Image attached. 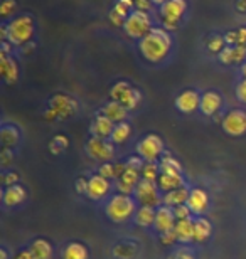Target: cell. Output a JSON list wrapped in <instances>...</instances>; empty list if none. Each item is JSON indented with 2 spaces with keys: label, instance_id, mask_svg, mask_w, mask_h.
Instances as JSON below:
<instances>
[{
  "label": "cell",
  "instance_id": "6da1fadb",
  "mask_svg": "<svg viewBox=\"0 0 246 259\" xmlns=\"http://www.w3.org/2000/svg\"><path fill=\"white\" fill-rule=\"evenodd\" d=\"M172 46H174V40L169 30L164 27H154L142 40H138V53L147 63L162 64L169 59Z\"/></svg>",
  "mask_w": 246,
  "mask_h": 259
},
{
  "label": "cell",
  "instance_id": "7a4b0ae2",
  "mask_svg": "<svg viewBox=\"0 0 246 259\" xmlns=\"http://www.w3.org/2000/svg\"><path fill=\"white\" fill-rule=\"evenodd\" d=\"M9 27V42L14 48H22V46L36 40V32L38 25L36 19L30 14H19L7 22Z\"/></svg>",
  "mask_w": 246,
  "mask_h": 259
},
{
  "label": "cell",
  "instance_id": "3957f363",
  "mask_svg": "<svg viewBox=\"0 0 246 259\" xmlns=\"http://www.w3.org/2000/svg\"><path fill=\"white\" fill-rule=\"evenodd\" d=\"M78 111H80V103L76 98L64 95V93H56L54 96L49 98L43 116L48 121H64L76 116Z\"/></svg>",
  "mask_w": 246,
  "mask_h": 259
},
{
  "label": "cell",
  "instance_id": "277c9868",
  "mask_svg": "<svg viewBox=\"0 0 246 259\" xmlns=\"http://www.w3.org/2000/svg\"><path fill=\"white\" fill-rule=\"evenodd\" d=\"M137 204L138 202L132 199V195L117 194L108 200L104 210H107V215L110 221L117 222V224H122V222H127L132 219V217H135V212L138 209Z\"/></svg>",
  "mask_w": 246,
  "mask_h": 259
},
{
  "label": "cell",
  "instance_id": "5b68a950",
  "mask_svg": "<svg viewBox=\"0 0 246 259\" xmlns=\"http://www.w3.org/2000/svg\"><path fill=\"white\" fill-rule=\"evenodd\" d=\"M187 14V0H169L159 7L160 27L169 32H175L181 27L182 20Z\"/></svg>",
  "mask_w": 246,
  "mask_h": 259
},
{
  "label": "cell",
  "instance_id": "8992f818",
  "mask_svg": "<svg viewBox=\"0 0 246 259\" xmlns=\"http://www.w3.org/2000/svg\"><path fill=\"white\" fill-rule=\"evenodd\" d=\"M154 20L149 12H142V10H133L128 15L123 24V32L133 40H142L152 29H154Z\"/></svg>",
  "mask_w": 246,
  "mask_h": 259
},
{
  "label": "cell",
  "instance_id": "52a82bcc",
  "mask_svg": "<svg viewBox=\"0 0 246 259\" xmlns=\"http://www.w3.org/2000/svg\"><path fill=\"white\" fill-rule=\"evenodd\" d=\"M110 100L122 103L128 111H132L137 110L142 103V93L128 81H117L110 90Z\"/></svg>",
  "mask_w": 246,
  "mask_h": 259
},
{
  "label": "cell",
  "instance_id": "ba28073f",
  "mask_svg": "<svg viewBox=\"0 0 246 259\" xmlns=\"http://www.w3.org/2000/svg\"><path fill=\"white\" fill-rule=\"evenodd\" d=\"M160 189L157 182H150V180H140L135 187V200L138 202L140 205L144 207H157L162 205V195H160Z\"/></svg>",
  "mask_w": 246,
  "mask_h": 259
},
{
  "label": "cell",
  "instance_id": "9c48e42d",
  "mask_svg": "<svg viewBox=\"0 0 246 259\" xmlns=\"http://www.w3.org/2000/svg\"><path fill=\"white\" fill-rule=\"evenodd\" d=\"M164 153V142L159 135L150 133L137 143V155L145 162H157Z\"/></svg>",
  "mask_w": 246,
  "mask_h": 259
},
{
  "label": "cell",
  "instance_id": "30bf717a",
  "mask_svg": "<svg viewBox=\"0 0 246 259\" xmlns=\"http://www.w3.org/2000/svg\"><path fill=\"white\" fill-rule=\"evenodd\" d=\"M221 126L229 137H243L246 135V111L234 108L223 116Z\"/></svg>",
  "mask_w": 246,
  "mask_h": 259
},
{
  "label": "cell",
  "instance_id": "8fae6325",
  "mask_svg": "<svg viewBox=\"0 0 246 259\" xmlns=\"http://www.w3.org/2000/svg\"><path fill=\"white\" fill-rule=\"evenodd\" d=\"M86 153L99 162H110L115 157V145L108 140L91 137L86 143Z\"/></svg>",
  "mask_w": 246,
  "mask_h": 259
},
{
  "label": "cell",
  "instance_id": "7c38bea8",
  "mask_svg": "<svg viewBox=\"0 0 246 259\" xmlns=\"http://www.w3.org/2000/svg\"><path fill=\"white\" fill-rule=\"evenodd\" d=\"M135 10L133 0H115L113 7L108 12V20L113 27H123L125 20Z\"/></svg>",
  "mask_w": 246,
  "mask_h": 259
},
{
  "label": "cell",
  "instance_id": "4fadbf2b",
  "mask_svg": "<svg viewBox=\"0 0 246 259\" xmlns=\"http://www.w3.org/2000/svg\"><path fill=\"white\" fill-rule=\"evenodd\" d=\"M0 74L5 84L14 86L20 77V66L19 61L14 56H7L0 53Z\"/></svg>",
  "mask_w": 246,
  "mask_h": 259
},
{
  "label": "cell",
  "instance_id": "5bb4252c",
  "mask_svg": "<svg viewBox=\"0 0 246 259\" xmlns=\"http://www.w3.org/2000/svg\"><path fill=\"white\" fill-rule=\"evenodd\" d=\"M223 105H224V100H223L221 93L216 90H207L201 95V106H199V111H201L204 116H214L219 113Z\"/></svg>",
  "mask_w": 246,
  "mask_h": 259
},
{
  "label": "cell",
  "instance_id": "9a60e30c",
  "mask_svg": "<svg viewBox=\"0 0 246 259\" xmlns=\"http://www.w3.org/2000/svg\"><path fill=\"white\" fill-rule=\"evenodd\" d=\"M201 106V95L196 90H184L175 98V108L184 115H191Z\"/></svg>",
  "mask_w": 246,
  "mask_h": 259
},
{
  "label": "cell",
  "instance_id": "2e32d148",
  "mask_svg": "<svg viewBox=\"0 0 246 259\" xmlns=\"http://www.w3.org/2000/svg\"><path fill=\"white\" fill-rule=\"evenodd\" d=\"M112 190V180L101 177L99 174L93 175L88 179V197L91 200H101L103 197H107Z\"/></svg>",
  "mask_w": 246,
  "mask_h": 259
},
{
  "label": "cell",
  "instance_id": "e0dca14e",
  "mask_svg": "<svg viewBox=\"0 0 246 259\" xmlns=\"http://www.w3.org/2000/svg\"><path fill=\"white\" fill-rule=\"evenodd\" d=\"M175 214H174V209L172 207H167L162 204L160 207H157V215H155V222H154V227L157 232L164 234L167 231H172L175 227Z\"/></svg>",
  "mask_w": 246,
  "mask_h": 259
},
{
  "label": "cell",
  "instance_id": "ac0fdd59",
  "mask_svg": "<svg viewBox=\"0 0 246 259\" xmlns=\"http://www.w3.org/2000/svg\"><path fill=\"white\" fill-rule=\"evenodd\" d=\"M115 130V123L103 115V113H98L95 116V120L91 121L90 125V132L91 137L95 138H101V140H110L112 138V133Z\"/></svg>",
  "mask_w": 246,
  "mask_h": 259
},
{
  "label": "cell",
  "instance_id": "d6986e66",
  "mask_svg": "<svg viewBox=\"0 0 246 259\" xmlns=\"http://www.w3.org/2000/svg\"><path fill=\"white\" fill-rule=\"evenodd\" d=\"M218 59L224 66H241L246 61V48H241V46H226V49L218 56Z\"/></svg>",
  "mask_w": 246,
  "mask_h": 259
},
{
  "label": "cell",
  "instance_id": "ffe728a7",
  "mask_svg": "<svg viewBox=\"0 0 246 259\" xmlns=\"http://www.w3.org/2000/svg\"><path fill=\"white\" fill-rule=\"evenodd\" d=\"M187 205L192 214L202 215L204 212H207L209 209V195L206 190L202 189H192L189 192V199H187Z\"/></svg>",
  "mask_w": 246,
  "mask_h": 259
},
{
  "label": "cell",
  "instance_id": "44dd1931",
  "mask_svg": "<svg viewBox=\"0 0 246 259\" xmlns=\"http://www.w3.org/2000/svg\"><path fill=\"white\" fill-rule=\"evenodd\" d=\"M99 113H103L104 116L110 118L115 125H117V123H122V121H127V118H128L127 108H125L122 103L113 101V100H110V103H107V105L101 108V111H99Z\"/></svg>",
  "mask_w": 246,
  "mask_h": 259
},
{
  "label": "cell",
  "instance_id": "7402d4cb",
  "mask_svg": "<svg viewBox=\"0 0 246 259\" xmlns=\"http://www.w3.org/2000/svg\"><path fill=\"white\" fill-rule=\"evenodd\" d=\"M27 197V192L22 185L15 184V185H10V187H5L4 194H2V200H4V205L7 207H15L19 204H22Z\"/></svg>",
  "mask_w": 246,
  "mask_h": 259
},
{
  "label": "cell",
  "instance_id": "603a6c76",
  "mask_svg": "<svg viewBox=\"0 0 246 259\" xmlns=\"http://www.w3.org/2000/svg\"><path fill=\"white\" fill-rule=\"evenodd\" d=\"M189 192L191 190L187 187H179L175 190H170V192H165L162 195V204L167 207H172V209H175V207H179V205H184L187 204V199H189Z\"/></svg>",
  "mask_w": 246,
  "mask_h": 259
},
{
  "label": "cell",
  "instance_id": "cb8c5ba5",
  "mask_svg": "<svg viewBox=\"0 0 246 259\" xmlns=\"http://www.w3.org/2000/svg\"><path fill=\"white\" fill-rule=\"evenodd\" d=\"M157 185H159L160 192H170V190H175L179 187H184V177L177 174H164L160 172L159 179H157Z\"/></svg>",
  "mask_w": 246,
  "mask_h": 259
},
{
  "label": "cell",
  "instance_id": "d4e9b609",
  "mask_svg": "<svg viewBox=\"0 0 246 259\" xmlns=\"http://www.w3.org/2000/svg\"><path fill=\"white\" fill-rule=\"evenodd\" d=\"M0 142L2 148H17L20 143V132L15 125H4L0 130Z\"/></svg>",
  "mask_w": 246,
  "mask_h": 259
},
{
  "label": "cell",
  "instance_id": "484cf974",
  "mask_svg": "<svg viewBox=\"0 0 246 259\" xmlns=\"http://www.w3.org/2000/svg\"><path fill=\"white\" fill-rule=\"evenodd\" d=\"M213 232V226L211 222L204 217H199V219L194 221V234H192V241L194 242H204L209 239Z\"/></svg>",
  "mask_w": 246,
  "mask_h": 259
},
{
  "label": "cell",
  "instance_id": "4316f807",
  "mask_svg": "<svg viewBox=\"0 0 246 259\" xmlns=\"http://www.w3.org/2000/svg\"><path fill=\"white\" fill-rule=\"evenodd\" d=\"M175 234L179 242H191L192 234H194V221L191 219H182L175 222Z\"/></svg>",
  "mask_w": 246,
  "mask_h": 259
},
{
  "label": "cell",
  "instance_id": "83f0119b",
  "mask_svg": "<svg viewBox=\"0 0 246 259\" xmlns=\"http://www.w3.org/2000/svg\"><path fill=\"white\" fill-rule=\"evenodd\" d=\"M155 215H157V209H154V207L140 205L138 209H137V212H135V224L140 226V227L154 226Z\"/></svg>",
  "mask_w": 246,
  "mask_h": 259
},
{
  "label": "cell",
  "instance_id": "f1b7e54d",
  "mask_svg": "<svg viewBox=\"0 0 246 259\" xmlns=\"http://www.w3.org/2000/svg\"><path fill=\"white\" fill-rule=\"evenodd\" d=\"M226 39H224V34H211V35H207V39H206V49H207V53L209 54H213V56H219L223 53L224 49H226Z\"/></svg>",
  "mask_w": 246,
  "mask_h": 259
},
{
  "label": "cell",
  "instance_id": "f546056e",
  "mask_svg": "<svg viewBox=\"0 0 246 259\" xmlns=\"http://www.w3.org/2000/svg\"><path fill=\"white\" fill-rule=\"evenodd\" d=\"M29 251L32 252L34 259H51L52 256V247L46 239H36L29 246Z\"/></svg>",
  "mask_w": 246,
  "mask_h": 259
},
{
  "label": "cell",
  "instance_id": "4dcf8cb0",
  "mask_svg": "<svg viewBox=\"0 0 246 259\" xmlns=\"http://www.w3.org/2000/svg\"><path fill=\"white\" fill-rule=\"evenodd\" d=\"M130 135H132V126H130L127 121L117 123V125H115L113 133H112V138H110V142H112L113 145H123L130 138Z\"/></svg>",
  "mask_w": 246,
  "mask_h": 259
},
{
  "label": "cell",
  "instance_id": "1f68e13d",
  "mask_svg": "<svg viewBox=\"0 0 246 259\" xmlns=\"http://www.w3.org/2000/svg\"><path fill=\"white\" fill-rule=\"evenodd\" d=\"M62 259H88V247L81 242H71L62 251Z\"/></svg>",
  "mask_w": 246,
  "mask_h": 259
},
{
  "label": "cell",
  "instance_id": "d6a6232c",
  "mask_svg": "<svg viewBox=\"0 0 246 259\" xmlns=\"http://www.w3.org/2000/svg\"><path fill=\"white\" fill-rule=\"evenodd\" d=\"M224 39H226L228 46H241V48H246V25L228 30L224 34Z\"/></svg>",
  "mask_w": 246,
  "mask_h": 259
},
{
  "label": "cell",
  "instance_id": "836d02e7",
  "mask_svg": "<svg viewBox=\"0 0 246 259\" xmlns=\"http://www.w3.org/2000/svg\"><path fill=\"white\" fill-rule=\"evenodd\" d=\"M159 167H160V172L164 174H177V175H182V165L177 162L174 157H170L169 153L164 155L159 162Z\"/></svg>",
  "mask_w": 246,
  "mask_h": 259
},
{
  "label": "cell",
  "instance_id": "e575fe53",
  "mask_svg": "<svg viewBox=\"0 0 246 259\" xmlns=\"http://www.w3.org/2000/svg\"><path fill=\"white\" fill-rule=\"evenodd\" d=\"M140 175H142L144 180H150V182H157L160 175V167L157 162H145L142 170H140Z\"/></svg>",
  "mask_w": 246,
  "mask_h": 259
},
{
  "label": "cell",
  "instance_id": "d590c367",
  "mask_svg": "<svg viewBox=\"0 0 246 259\" xmlns=\"http://www.w3.org/2000/svg\"><path fill=\"white\" fill-rule=\"evenodd\" d=\"M67 147H69V140L64 135H56L49 143V152L52 155H61Z\"/></svg>",
  "mask_w": 246,
  "mask_h": 259
},
{
  "label": "cell",
  "instance_id": "8d00e7d4",
  "mask_svg": "<svg viewBox=\"0 0 246 259\" xmlns=\"http://www.w3.org/2000/svg\"><path fill=\"white\" fill-rule=\"evenodd\" d=\"M15 10H17V0H2V5H0V17L4 20L14 17Z\"/></svg>",
  "mask_w": 246,
  "mask_h": 259
},
{
  "label": "cell",
  "instance_id": "74e56055",
  "mask_svg": "<svg viewBox=\"0 0 246 259\" xmlns=\"http://www.w3.org/2000/svg\"><path fill=\"white\" fill-rule=\"evenodd\" d=\"M142 175H140V172L138 170H133V168H127L125 170V174L122 175V179L120 180H123V182H127V184H130V185H133V187H137V184L140 182V179Z\"/></svg>",
  "mask_w": 246,
  "mask_h": 259
},
{
  "label": "cell",
  "instance_id": "f35d334b",
  "mask_svg": "<svg viewBox=\"0 0 246 259\" xmlns=\"http://www.w3.org/2000/svg\"><path fill=\"white\" fill-rule=\"evenodd\" d=\"M98 174L101 175V177L108 179V180H113L115 179V163H110V162H103L99 165L98 168Z\"/></svg>",
  "mask_w": 246,
  "mask_h": 259
},
{
  "label": "cell",
  "instance_id": "ab89813d",
  "mask_svg": "<svg viewBox=\"0 0 246 259\" xmlns=\"http://www.w3.org/2000/svg\"><path fill=\"white\" fill-rule=\"evenodd\" d=\"M19 174L14 172V170H5V172L2 174V184L5 185V187H10V185H15L19 184Z\"/></svg>",
  "mask_w": 246,
  "mask_h": 259
},
{
  "label": "cell",
  "instance_id": "60d3db41",
  "mask_svg": "<svg viewBox=\"0 0 246 259\" xmlns=\"http://www.w3.org/2000/svg\"><path fill=\"white\" fill-rule=\"evenodd\" d=\"M133 4H135V10H142V12H149V14H152V10L157 7L152 0H133Z\"/></svg>",
  "mask_w": 246,
  "mask_h": 259
},
{
  "label": "cell",
  "instance_id": "b9f144b4",
  "mask_svg": "<svg viewBox=\"0 0 246 259\" xmlns=\"http://www.w3.org/2000/svg\"><path fill=\"white\" fill-rule=\"evenodd\" d=\"M14 162V153L10 148H2V153H0V165L4 168H9L10 163Z\"/></svg>",
  "mask_w": 246,
  "mask_h": 259
},
{
  "label": "cell",
  "instance_id": "7bdbcfd3",
  "mask_svg": "<svg viewBox=\"0 0 246 259\" xmlns=\"http://www.w3.org/2000/svg\"><path fill=\"white\" fill-rule=\"evenodd\" d=\"M174 214H175V219L177 221H182V219H191V209H189V205L184 204V205H179V207H175L174 209Z\"/></svg>",
  "mask_w": 246,
  "mask_h": 259
},
{
  "label": "cell",
  "instance_id": "ee69618b",
  "mask_svg": "<svg viewBox=\"0 0 246 259\" xmlns=\"http://www.w3.org/2000/svg\"><path fill=\"white\" fill-rule=\"evenodd\" d=\"M117 190H118L120 194H123V195H133L135 194V187H133V185L123 182V180H117Z\"/></svg>",
  "mask_w": 246,
  "mask_h": 259
},
{
  "label": "cell",
  "instance_id": "f6af8a7d",
  "mask_svg": "<svg viewBox=\"0 0 246 259\" xmlns=\"http://www.w3.org/2000/svg\"><path fill=\"white\" fill-rule=\"evenodd\" d=\"M160 241H162V244H165V246H170V244H174L175 241H179L177 239L175 229L167 231V232H164V234H160Z\"/></svg>",
  "mask_w": 246,
  "mask_h": 259
},
{
  "label": "cell",
  "instance_id": "bcb514c9",
  "mask_svg": "<svg viewBox=\"0 0 246 259\" xmlns=\"http://www.w3.org/2000/svg\"><path fill=\"white\" fill-rule=\"evenodd\" d=\"M144 163H145V160L142 157H132V158H128L127 162H125V165H127V168H133V170H142L144 167Z\"/></svg>",
  "mask_w": 246,
  "mask_h": 259
},
{
  "label": "cell",
  "instance_id": "7dc6e473",
  "mask_svg": "<svg viewBox=\"0 0 246 259\" xmlns=\"http://www.w3.org/2000/svg\"><path fill=\"white\" fill-rule=\"evenodd\" d=\"M236 98L239 103H244L246 105V79H241L236 84Z\"/></svg>",
  "mask_w": 246,
  "mask_h": 259
},
{
  "label": "cell",
  "instance_id": "c3c4849f",
  "mask_svg": "<svg viewBox=\"0 0 246 259\" xmlns=\"http://www.w3.org/2000/svg\"><path fill=\"white\" fill-rule=\"evenodd\" d=\"M76 192L78 194H88V180L80 177L76 180Z\"/></svg>",
  "mask_w": 246,
  "mask_h": 259
},
{
  "label": "cell",
  "instance_id": "681fc988",
  "mask_svg": "<svg viewBox=\"0 0 246 259\" xmlns=\"http://www.w3.org/2000/svg\"><path fill=\"white\" fill-rule=\"evenodd\" d=\"M36 51V40H32V42L25 44L20 48V53H22V56H30Z\"/></svg>",
  "mask_w": 246,
  "mask_h": 259
},
{
  "label": "cell",
  "instance_id": "f907efd6",
  "mask_svg": "<svg viewBox=\"0 0 246 259\" xmlns=\"http://www.w3.org/2000/svg\"><path fill=\"white\" fill-rule=\"evenodd\" d=\"M0 40L2 42H7L9 40V27H7V22H4L0 25Z\"/></svg>",
  "mask_w": 246,
  "mask_h": 259
},
{
  "label": "cell",
  "instance_id": "816d5d0a",
  "mask_svg": "<svg viewBox=\"0 0 246 259\" xmlns=\"http://www.w3.org/2000/svg\"><path fill=\"white\" fill-rule=\"evenodd\" d=\"M170 259H194V257H192L191 252H187V251H184V249H181L179 252H177V254H174Z\"/></svg>",
  "mask_w": 246,
  "mask_h": 259
},
{
  "label": "cell",
  "instance_id": "f5cc1de1",
  "mask_svg": "<svg viewBox=\"0 0 246 259\" xmlns=\"http://www.w3.org/2000/svg\"><path fill=\"white\" fill-rule=\"evenodd\" d=\"M14 259H34V256H32V252H30L29 249H24V251L17 252Z\"/></svg>",
  "mask_w": 246,
  "mask_h": 259
},
{
  "label": "cell",
  "instance_id": "db71d44e",
  "mask_svg": "<svg viewBox=\"0 0 246 259\" xmlns=\"http://www.w3.org/2000/svg\"><path fill=\"white\" fill-rule=\"evenodd\" d=\"M236 10L239 14L246 15V0H236Z\"/></svg>",
  "mask_w": 246,
  "mask_h": 259
},
{
  "label": "cell",
  "instance_id": "11a10c76",
  "mask_svg": "<svg viewBox=\"0 0 246 259\" xmlns=\"http://www.w3.org/2000/svg\"><path fill=\"white\" fill-rule=\"evenodd\" d=\"M239 74H241V79H246V61L239 66Z\"/></svg>",
  "mask_w": 246,
  "mask_h": 259
},
{
  "label": "cell",
  "instance_id": "9f6ffc18",
  "mask_svg": "<svg viewBox=\"0 0 246 259\" xmlns=\"http://www.w3.org/2000/svg\"><path fill=\"white\" fill-rule=\"evenodd\" d=\"M152 2H154L157 7H160V5H164L165 2H169V0H152Z\"/></svg>",
  "mask_w": 246,
  "mask_h": 259
},
{
  "label": "cell",
  "instance_id": "6f0895ef",
  "mask_svg": "<svg viewBox=\"0 0 246 259\" xmlns=\"http://www.w3.org/2000/svg\"><path fill=\"white\" fill-rule=\"evenodd\" d=\"M0 259H9V254L5 249H0Z\"/></svg>",
  "mask_w": 246,
  "mask_h": 259
}]
</instances>
